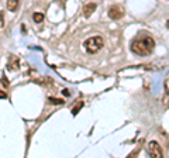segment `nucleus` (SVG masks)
Returning <instances> with one entry per match:
<instances>
[{
    "mask_svg": "<svg viewBox=\"0 0 169 158\" xmlns=\"http://www.w3.org/2000/svg\"><path fill=\"white\" fill-rule=\"evenodd\" d=\"M7 98V93L3 91H0V99H6Z\"/></svg>",
    "mask_w": 169,
    "mask_h": 158,
    "instance_id": "f8f14e48",
    "label": "nucleus"
},
{
    "mask_svg": "<svg viewBox=\"0 0 169 158\" xmlns=\"http://www.w3.org/2000/svg\"><path fill=\"white\" fill-rule=\"evenodd\" d=\"M2 83H3L4 86H7V85H9V81H7V79H4V78H3V79H2Z\"/></svg>",
    "mask_w": 169,
    "mask_h": 158,
    "instance_id": "ddd939ff",
    "label": "nucleus"
},
{
    "mask_svg": "<svg viewBox=\"0 0 169 158\" xmlns=\"http://www.w3.org/2000/svg\"><path fill=\"white\" fill-rule=\"evenodd\" d=\"M166 27H168V28H169V20H168V21H166Z\"/></svg>",
    "mask_w": 169,
    "mask_h": 158,
    "instance_id": "4468645a",
    "label": "nucleus"
},
{
    "mask_svg": "<svg viewBox=\"0 0 169 158\" xmlns=\"http://www.w3.org/2000/svg\"><path fill=\"white\" fill-rule=\"evenodd\" d=\"M4 20H3V11H0V28H3Z\"/></svg>",
    "mask_w": 169,
    "mask_h": 158,
    "instance_id": "9b49d317",
    "label": "nucleus"
},
{
    "mask_svg": "<svg viewBox=\"0 0 169 158\" xmlns=\"http://www.w3.org/2000/svg\"><path fill=\"white\" fill-rule=\"evenodd\" d=\"M82 106H83V103H82V102H80V103L78 104L76 107H75V109H72V115H73V116H75V115H78V110H79V109L82 107Z\"/></svg>",
    "mask_w": 169,
    "mask_h": 158,
    "instance_id": "9d476101",
    "label": "nucleus"
},
{
    "mask_svg": "<svg viewBox=\"0 0 169 158\" xmlns=\"http://www.w3.org/2000/svg\"><path fill=\"white\" fill-rule=\"evenodd\" d=\"M9 69H11V71H16V69H18V59H17L16 57H11L10 64H9Z\"/></svg>",
    "mask_w": 169,
    "mask_h": 158,
    "instance_id": "0eeeda50",
    "label": "nucleus"
},
{
    "mask_svg": "<svg viewBox=\"0 0 169 158\" xmlns=\"http://www.w3.org/2000/svg\"><path fill=\"white\" fill-rule=\"evenodd\" d=\"M155 48V41L151 35L148 34H141L131 44V51L134 54L139 55V57H147L154 51Z\"/></svg>",
    "mask_w": 169,
    "mask_h": 158,
    "instance_id": "f257e3e1",
    "label": "nucleus"
},
{
    "mask_svg": "<svg viewBox=\"0 0 169 158\" xmlns=\"http://www.w3.org/2000/svg\"><path fill=\"white\" fill-rule=\"evenodd\" d=\"M18 4H20V0H7V10L14 13L18 9Z\"/></svg>",
    "mask_w": 169,
    "mask_h": 158,
    "instance_id": "423d86ee",
    "label": "nucleus"
},
{
    "mask_svg": "<svg viewBox=\"0 0 169 158\" xmlns=\"http://www.w3.org/2000/svg\"><path fill=\"white\" fill-rule=\"evenodd\" d=\"M104 45V40H103L100 35H95V37H90L85 41V48L89 54H96Z\"/></svg>",
    "mask_w": 169,
    "mask_h": 158,
    "instance_id": "f03ea898",
    "label": "nucleus"
},
{
    "mask_svg": "<svg viewBox=\"0 0 169 158\" xmlns=\"http://www.w3.org/2000/svg\"><path fill=\"white\" fill-rule=\"evenodd\" d=\"M96 3H89V4H85L83 7V16L85 17H90L93 14V11L96 10Z\"/></svg>",
    "mask_w": 169,
    "mask_h": 158,
    "instance_id": "39448f33",
    "label": "nucleus"
},
{
    "mask_svg": "<svg viewBox=\"0 0 169 158\" xmlns=\"http://www.w3.org/2000/svg\"><path fill=\"white\" fill-rule=\"evenodd\" d=\"M148 152L152 155V157H155V158L163 157L162 148H161V145H159L156 141H151V143L148 144Z\"/></svg>",
    "mask_w": 169,
    "mask_h": 158,
    "instance_id": "7ed1b4c3",
    "label": "nucleus"
},
{
    "mask_svg": "<svg viewBox=\"0 0 169 158\" xmlns=\"http://www.w3.org/2000/svg\"><path fill=\"white\" fill-rule=\"evenodd\" d=\"M48 102H50L51 104H63L65 103L62 99H58V98H50L48 99Z\"/></svg>",
    "mask_w": 169,
    "mask_h": 158,
    "instance_id": "1a4fd4ad",
    "label": "nucleus"
},
{
    "mask_svg": "<svg viewBox=\"0 0 169 158\" xmlns=\"http://www.w3.org/2000/svg\"><path fill=\"white\" fill-rule=\"evenodd\" d=\"M33 20L35 23H42L44 21V14L42 13H34L33 14Z\"/></svg>",
    "mask_w": 169,
    "mask_h": 158,
    "instance_id": "6e6552de",
    "label": "nucleus"
},
{
    "mask_svg": "<svg viewBox=\"0 0 169 158\" xmlns=\"http://www.w3.org/2000/svg\"><path fill=\"white\" fill-rule=\"evenodd\" d=\"M123 16H124V10H123V7H121V6H119V4H114V6L110 7L109 17L111 18V20H120Z\"/></svg>",
    "mask_w": 169,
    "mask_h": 158,
    "instance_id": "20e7f679",
    "label": "nucleus"
}]
</instances>
